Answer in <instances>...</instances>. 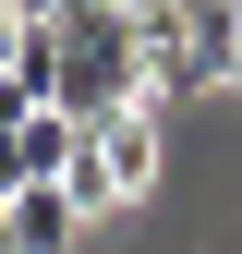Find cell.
I'll return each instance as SVG.
<instances>
[{"instance_id": "1", "label": "cell", "mask_w": 242, "mask_h": 254, "mask_svg": "<svg viewBox=\"0 0 242 254\" xmlns=\"http://www.w3.org/2000/svg\"><path fill=\"white\" fill-rule=\"evenodd\" d=\"M242 85V0H145V97Z\"/></svg>"}, {"instance_id": "2", "label": "cell", "mask_w": 242, "mask_h": 254, "mask_svg": "<svg viewBox=\"0 0 242 254\" xmlns=\"http://www.w3.org/2000/svg\"><path fill=\"white\" fill-rule=\"evenodd\" d=\"M133 97H145V0H121V12H60V85H49V109L109 121Z\"/></svg>"}, {"instance_id": "3", "label": "cell", "mask_w": 242, "mask_h": 254, "mask_svg": "<svg viewBox=\"0 0 242 254\" xmlns=\"http://www.w3.org/2000/svg\"><path fill=\"white\" fill-rule=\"evenodd\" d=\"M158 109H170V97H133V109H109L97 133L73 145V170H60V182L85 194V218H97V206H133L145 182H158Z\"/></svg>"}, {"instance_id": "4", "label": "cell", "mask_w": 242, "mask_h": 254, "mask_svg": "<svg viewBox=\"0 0 242 254\" xmlns=\"http://www.w3.org/2000/svg\"><path fill=\"white\" fill-rule=\"evenodd\" d=\"M73 218H85L73 182H24L12 194V254H73Z\"/></svg>"}, {"instance_id": "5", "label": "cell", "mask_w": 242, "mask_h": 254, "mask_svg": "<svg viewBox=\"0 0 242 254\" xmlns=\"http://www.w3.org/2000/svg\"><path fill=\"white\" fill-rule=\"evenodd\" d=\"M37 12H121V0H37Z\"/></svg>"}, {"instance_id": "6", "label": "cell", "mask_w": 242, "mask_h": 254, "mask_svg": "<svg viewBox=\"0 0 242 254\" xmlns=\"http://www.w3.org/2000/svg\"><path fill=\"white\" fill-rule=\"evenodd\" d=\"M0 254H12V194H0Z\"/></svg>"}, {"instance_id": "7", "label": "cell", "mask_w": 242, "mask_h": 254, "mask_svg": "<svg viewBox=\"0 0 242 254\" xmlns=\"http://www.w3.org/2000/svg\"><path fill=\"white\" fill-rule=\"evenodd\" d=\"M230 97H242V85H230Z\"/></svg>"}]
</instances>
